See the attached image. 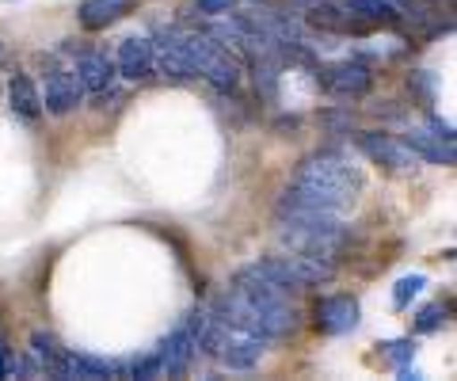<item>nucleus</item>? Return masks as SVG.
Here are the masks:
<instances>
[{"mask_svg": "<svg viewBox=\"0 0 457 381\" xmlns=\"http://www.w3.org/2000/svg\"><path fill=\"white\" fill-rule=\"evenodd\" d=\"M320 80L332 95H343V100H362V95L374 88V73L362 62H336L320 69Z\"/></svg>", "mask_w": 457, "mask_h": 381, "instance_id": "1a4fd4ad", "label": "nucleus"}, {"mask_svg": "<svg viewBox=\"0 0 457 381\" xmlns=\"http://www.w3.org/2000/svg\"><path fill=\"white\" fill-rule=\"evenodd\" d=\"M442 324H446V309H442V305H427L423 309V313L416 317V332H438L442 328Z\"/></svg>", "mask_w": 457, "mask_h": 381, "instance_id": "6ab92c4d", "label": "nucleus"}, {"mask_svg": "<svg viewBox=\"0 0 457 381\" xmlns=\"http://www.w3.org/2000/svg\"><path fill=\"white\" fill-rule=\"evenodd\" d=\"M359 149L366 153L370 161L378 164H389V168H416L420 157L411 153L404 141L393 137V134H381V130H370V134H359Z\"/></svg>", "mask_w": 457, "mask_h": 381, "instance_id": "f8f14e48", "label": "nucleus"}, {"mask_svg": "<svg viewBox=\"0 0 457 381\" xmlns=\"http://www.w3.org/2000/svg\"><path fill=\"white\" fill-rule=\"evenodd\" d=\"M408 84H411L416 92H423V100H427V104L435 100V80L427 77V73H411V80H408Z\"/></svg>", "mask_w": 457, "mask_h": 381, "instance_id": "4be33fe9", "label": "nucleus"}, {"mask_svg": "<svg viewBox=\"0 0 457 381\" xmlns=\"http://www.w3.org/2000/svg\"><path fill=\"white\" fill-rule=\"evenodd\" d=\"M263 275H270L275 282H282L286 290H302V286H320V282L336 278V263H324L317 256H305V252H278V256H263L260 263Z\"/></svg>", "mask_w": 457, "mask_h": 381, "instance_id": "423d86ee", "label": "nucleus"}, {"mask_svg": "<svg viewBox=\"0 0 457 381\" xmlns=\"http://www.w3.org/2000/svg\"><path fill=\"white\" fill-rule=\"evenodd\" d=\"M385 355H389L396 366H404V362H411V355H416V344L411 340H393V344H385Z\"/></svg>", "mask_w": 457, "mask_h": 381, "instance_id": "aec40b11", "label": "nucleus"}, {"mask_svg": "<svg viewBox=\"0 0 457 381\" xmlns=\"http://www.w3.org/2000/svg\"><path fill=\"white\" fill-rule=\"evenodd\" d=\"M389 4H396V8H400V4H408V0H389Z\"/></svg>", "mask_w": 457, "mask_h": 381, "instance_id": "b1692460", "label": "nucleus"}, {"mask_svg": "<svg viewBox=\"0 0 457 381\" xmlns=\"http://www.w3.org/2000/svg\"><path fill=\"white\" fill-rule=\"evenodd\" d=\"M203 320H206V313H191L161 347H156V359H161V374L176 377V374H183V370L191 366V359L198 355V332H203Z\"/></svg>", "mask_w": 457, "mask_h": 381, "instance_id": "0eeeda50", "label": "nucleus"}, {"mask_svg": "<svg viewBox=\"0 0 457 381\" xmlns=\"http://www.w3.org/2000/svg\"><path fill=\"white\" fill-rule=\"evenodd\" d=\"M278 233L290 252H305V256H317L324 263H336L351 248V229L343 225V218L324 214V210L278 206Z\"/></svg>", "mask_w": 457, "mask_h": 381, "instance_id": "7ed1b4c3", "label": "nucleus"}, {"mask_svg": "<svg viewBox=\"0 0 457 381\" xmlns=\"http://www.w3.org/2000/svg\"><path fill=\"white\" fill-rule=\"evenodd\" d=\"M137 0H80L77 20L84 31H107L111 23H119L122 16H130Z\"/></svg>", "mask_w": 457, "mask_h": 381, "instance_id": "4468645a", "label": "nucleus"}, {"mask_svg": "<svg viewBox=\"0 0 457 381\" xmlns=\"http://www.w3.org/2000/svg\"><path fill=\"white\" fill-rule=\"evenodd\" d=\"M8 107H12V115L23 119V122L42 119V95L35 88V80L27 73H20V69L8 77Z\"/></svg>", "mask_w": 457, "mask_h": 381, "instance_id": "dca6fc26", "label": "nucleus"}, {"mask_svg": "<svg viewBox=\"0 0 457 381\" xmlns=\"http://www.w3.org/2000/svg\"><path fill=\"white\" fill-rule=\"evenodd\" d=\"M446 4H450V0H446Z\"/></svg>", "mask_w": 457, "mask_h": 381, "instance_id": "a878e982", "label": "nucleus"}, {"mask_svg": "<svg viewBox=\"0 0 457 381\" xmlns=\"http://www.w3.org/2000/svg\"><path fill=\"white\" fill-rule=\"evenodd\" d=\"M0 50H4V46H0Z\"/></svg>", "mask_w": 457, "mask_h": 381, "instance_id": "393cba45", "label": "nucleus"}, {"mask_svg": "<svg viewBox=\"0 0 457 381\" xmlns=\"http://www.w3.org/2000/svg\"><path fill=\"white\" fill-rule=\"evenodd\" d=\"M195 8L203 12V16H228V12L237 8V0H195Z\"/></svg>", "mask_w": 457, "mask_h": 381, "instance_id": "412c9836", "label": "nucleus"}, {"mask_svg": "<svg viewBox=\"0 0 457 381\" xmlns=\"http://www.w3.org/2000/svg\"><path fill=\"white\" fill-rule=\"evenodd\" d=\"M404 145L416 153L420 161H431V164H453L457 153H453V141L442 137L438 130H431V126H411V130L400 137Z\"/></svg>", "mask_w": 457, "mask_h": 381, "instance_id": "ddd939ff", "label": "nucleus"}, {"mask_svg": "<svg viewBox=\"0 0 457 381\" xmlns=\"http://www.w3.org/2000/svg\"><path fill=\"white\" fill-rule=\"evenodd\" d=\"M362 191V172L339 153H312L309 161L294 172V183L286 187L278 206H297V210H324V214H347L359 203Z\"/></svg>", "mask_w": 457, "mask_h": 381, "instance_id": "f03ea898", "label": "nucleus"}, {"mask_svg": "<svg viewBox=\"0 0 457 381\" xmlns=\"http://www.w3.org/2000/svg\"><path fill=\"white\" fill-rule=\"evenodd\" d=\"M179 42H183V50H187V58H191L195 77H203L218 92H233L240 84V62L228 54L225 42H218V35L179 31Z\"/></svg>", "mask_w": 457, "mask_h": 381, "instance_id": "39448f33", "label": "nucleus"}, {"mask_svg": "<svg viewBox=\"0 0 457 381\" xmlns=\"http://www.w3.org/2000/svg\"><path fill=\"white\" fill-rule=\"evenodd\" d=\"M114 73L126 80H149L156 73V58H153V38L130 35L119 42V54H114Z\"/></svg>", "mask_w": 457, "mask_h": 381, "instance_id": "9d476101", "label": "nucleus"}, {"mask_svg": "<svg viewBox=\"0 0 457 381\" xmlns=\"http://www.w3.org/2000/svg\"><path fill=\"white\" fill-rule=\"evenodd\" d=\"M317 328L324 335H347L359 328V302L347 294H332V298L317 302Z\"/></svg>", "mask_w": 457, "mask_h": 381, "instance_id": "9b49d317", "label": "nucleus"}, {"mask_svg": "<svg viewBox=\"0 0 457 381\" xmlns=\"http://www.w3.org/2000/svg\"><path fill=\"white\" fill-rule=\"evenodd\" d=\"M347 12L354 16V23H374V27H396L400 8L389 4V0H347Z\"/></svg>", "mask_w": 457, "mask_h": 381, "instance_id": "f3484780", "label": "nucleus"}, {"mask_svg": "<svg viewBox=\"0 0 457 381\" xmlns=\"http://www.w3.org/2000/svg\"><path fill=\"white\" fill-rule=\"evenodd\" d=\"M198 347L218 359L221 366H228V370H252V366L263 359L267 340L233 328V324H225L221 317H206L203 332H198Z\"/></svg>", "mask_w": 457, "mask_h": 381, "instance_id": "20e7f679", "label": "nucleus"}, {"mask_svg": "<svg viewBox=\"0 0 457 381\" xmlns=\"http://www.w3.org/2000/svg\"><path fill=\"white\" fill-rule=\"evenodd\" d=\"M4 362H8V351H4V340H0V377H4Z\"/></svg>", "mask_w": 457, "mask_h": 381, "instance_id": "5701e85b", "label": "nucleus"}, {"mask_svg": "<svg viewBox=\"0 0 457 381\" xmlns=\"http://www.w3.org/2000/svg\"><path fill=\"white\" fill-rule=\"evenodd\" d=\"M42 95V111H50V115H69L80 100H84V88H80V77L77 69L69 65H50L46 73V92Z\"/></svg>", "mask_w": 457, "mask_h": 381, "instance_id": "6e6552de", "label": "nucleus"}, {"mask_svg": "<svg viewBox=\"0 0 457 381\" xmlns=\"http://www.w3.org/2000/svg\"><path fill=\"white\" fill-rule=\"evenodd\" d=\"M213 317H221L225 324H233L240 332H252L260 340H282V335L297 332V305L290 302V290L263 275L260 267H240L233 286L221 294Z\"/></svg>", "mask_w": 457, "mask_h": 381, "instance_id": "f257e3e1", "label": "nucleus"}, {"mask_svg": "<svg viewBox=\"0 0 457 381\" xmlns=\"http://www.w3.org/2000/svg\"><path fill=\"white\" fill-rule=\"evenodd\" d=\"M423 290H427V278H423V275H404V278H400L396 286H393V305H396V309H408Z\"/></svg>", "mask_w": 457, "mask_h": 381, "instance_id": "a211bd4d", "label": "nucleus"}, {"mask_svg": "<svg viewBox=\"0 0 457 381\" xmlns=\"http://www.w3.org/2000/svg\"><path fill=\"white\" fill-rule=\"evenodd\" d=\"M73 69H77V77H80V88L88 92V95L107 92L111 84H114V58H107V54H99V50L80 54Z\"/></svg>", "mask_w": 457, "mask_h": 381, "instance_id": "2eb2a0df", "label": "nucleus"}]
</instances>
